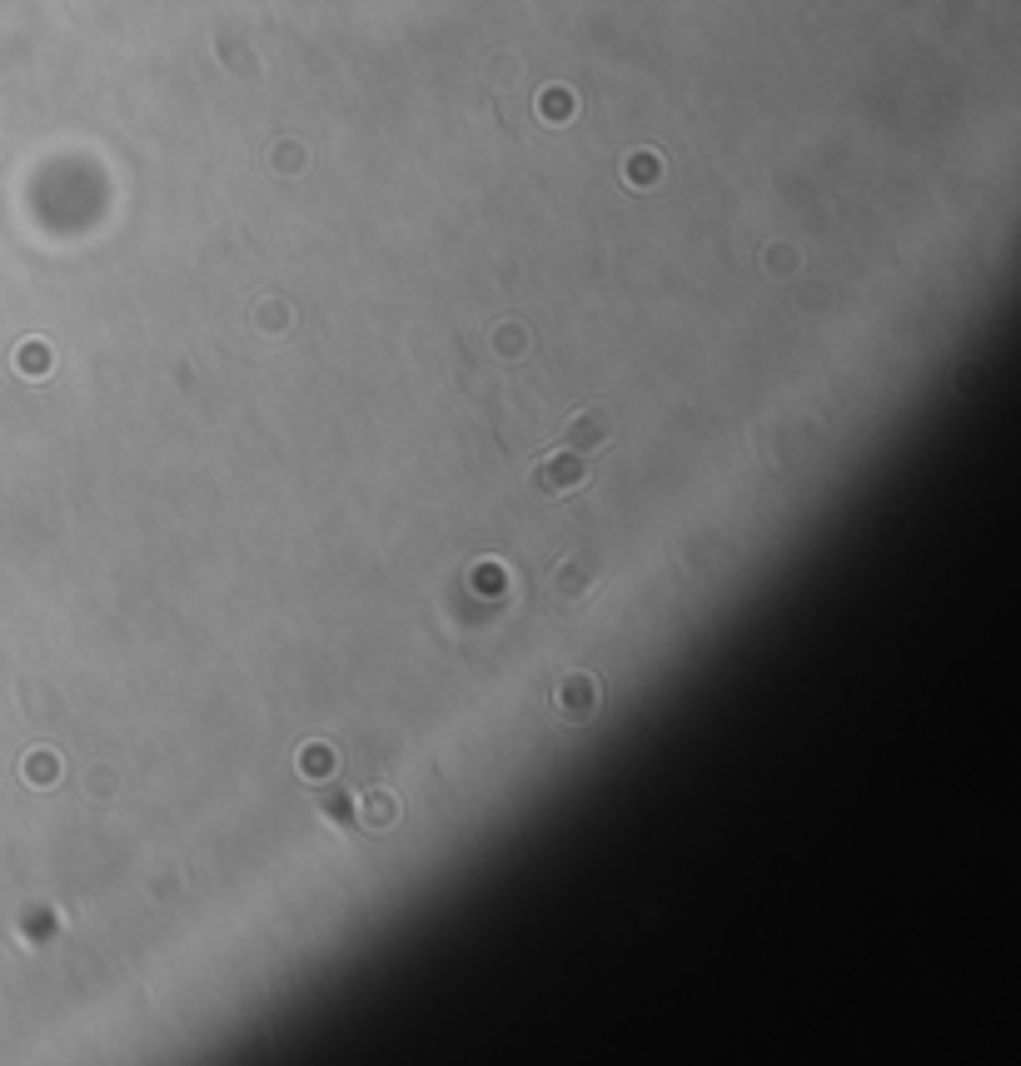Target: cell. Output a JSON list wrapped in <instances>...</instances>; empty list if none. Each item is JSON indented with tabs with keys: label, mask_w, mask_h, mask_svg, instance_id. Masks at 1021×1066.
I'll return each mask as SVG.
<instances>
[{
	"label": "cell",
	"mask_w": 1021,
	"mask_h": 1066,
	"mask_svg": "<svg viewBox=\"0 0 1021 1066\" xmlns=\"http://www.w3.org/2000/svg\"><path fill=\"white\" fill-rule=\"evenodd\" d=\"M593 703H598V693H593L589 677H563V712L568 718H583V712H593Z\"/></svg>",
	"instance_id": "cell-2"
},
{
	"label": "cell",
	"mask_w": 1021,
	"mask_h": 1066,
	"mask_svg": "<svg viewBox=\"0 0 1021 1066\" xmlns=\"http://www.w3.org/2000/svg\"><path fill=\"white\" fill-rule=\"evenodd\" d=\"M603 433H608V429H603V419H589V424L578 419L573 429H568V449H578V444H583V449H593V444L603 439Z\"/></svg>",
	"instance_id": "cell-3"
},
{
	"label": "cell",
	"mask_w": 1021,
	"mask_h": 1066,
	"mask_svg": "<svg viewBox=\"0 0 1021 1066\" xmlns=\"http://www.w3.org/2000/svg\"><path fill=\"white\" fill-rule=\"evenodd\" d=\"M589 484V459H583V449H558V454H548L544 464L533 468V489L544 494V499H568V494H578Z\"/></svg>",
	"instance_id": "cell-1"
},
{
	"label": "cell",
	"mask_w": 1021,
	"mask_h": 1066,
	"mask_svg": "<svg viewBox=\"0 0 1021 1066\" xmlns=\"http://www.w3.org/2000/svg\"><path fill=\"white\" fill-rule=\"evenodd\" d=\"M369 822H394V798H384V792H369Z\"/></svg>",
	"instance_id": "cell-4"
}]
</instances>
